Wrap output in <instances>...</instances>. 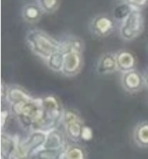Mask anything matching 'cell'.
Wrapping results in <instances>:
<instances>
[{"instance_id":"obj_7","label":"cell","mask_w":148,"mask_h":159,"mask_svg":"<svg viewBox=\"0 0 148 159\" xmlns=\"http://www.w3.org/2000/svg\"><path fill=\"white\" fill-rule=\"evenodd\" d=\"M83 67V55L82 52L71 51L65 54L62 74L65 77H75Z\"/></svg>"},{"instance_id":"obj_9","label":"cell","mask_w":148,"mask_h":159,"mask_svg":"<svg viewBox=\"0 0 148 159\" xmlns=\"http://www.w3.org/2000/svg\"><path fill=\"white\" fill-rule=\"evenodd\" d=\"M118 70L116 53L106 52L99 57L96 63V73L99 75H110Z\"/></svg>"},{"instance_id":"obj_24","label":"cell","mask_w":148,"mask_h":159,"mask_svg":"<svg viewBox=\"0 0 148 159\" xmlns=\"http://www.w3.org/2000/svg\"><path fill=\"white\" fill-rule=\"evenodd\" d=\"M10 115H12L10 112L9 109H3L1 111V126H2V131H4L5 126H6V122L9 120Z\"/></svg>"},{"instance_id":"obj_23","label":"cell","mask_w":148,"mask_h":159,"mask_svg":"<svg viewBox=\"0 0 148 159\" xmlns=\"http://www.w3.org/2000/svg\"><path fill=\"white\" fill-rule=\"evenodd\" d=\"M136 9H143L148 5V0H123Z\"/></svg>"},{"instance_id":"obj_15","label":"cell","mask_w":148,"mask_h":159,"mask_svg":"<svg viewBox=\"0 0 148 159\" xmlns=\"http://www.w3.org/2000/svg\"><path fill=\"white\" fill-rule=\"evenodd\" d=\"M32 97L30 93L24 88L17 85H10L8 87V93H7V100L6 103L10 105L12 103L19 102V101H24V100H32Z\"/></svg>"},{"instance_id":"obj_22","label":"cell","mask_w":148,"mask_h":159,"mask_svg":"<svg viewBox=\"0 0 148 159\" xmlns=\"http://www.w3.org/2000/svg\"><path fill=\"white\" fill-rule=\"evenodd\" d=\"M93 138V131L90 126L84 125L83 128H82V132H81V140L84 141V142H89L91 141Z\"/></svg>"},{"instance_id":"obj_5","label":"cell","mask_w":148,"mask_h":159,"mask_svg":"<svg viewBox=\"0 0 148 159\" xmlns=\"http://www.w3.org/2000/svg\"><path fill=\"white\" fill-rule=\"evenodd\" d=\"M47 139V132L40 129H31V133L21 139V145L26 149L28 158H34L36 153L44 148Z\"/></svg>"},{"instance_id":"obj_19","label":"cell","mask_w":148,"mask_h":159,"mask_svg":"<svg viewBox=\"0 0 148 159\" xmlns=\"http://www.w3.org/2000/svg\"><path fill=\"white\" fill-rule=\"evenodd\" d=\"M134 9H135L134 7L122 0V2L115 6V8L113 10L114 20L116 21H119V23H121V21L124 20Z\"/></svg>"},{"instance_id":"obj_2","label":"cell","mask_w":148,"mask_h":159,"mask_svg":"<svg viewBox=\"0 0 148 159\" xmlns=\"http://www.w3.org/2000/svg\"><path fill=\"white\" fill-rule=\"evenodd\" d=\"M144 14L142 9H134L133 11L122 20L119 26V36L126 42L134 41L144 30Z\"/></svg>"},{"instance_id":"obj_8","label":"cell","mask_w":148,"mask_h":159,"mask_svg":"<svg viewBox=\"0 0 148 159\" xmlns=\"http://www.w3.org/2000/svg\"><path fill=\"white\" fill-rule=\"evenodd\" d=\"M66 134L65 132L61 131V129L57 126L49 132H47V139L44 148H48V149L63 151L64 148L66 147Z\"/></svg>"},{"instance_id":"obj_4","label":"cell","mask_w":148,"mask_h":159,"mask_svg":"<svg viewBox=\"0 0 148 159\" xmlns=\"http://www.w3.org/2000/svg\"><path fill=\"white\" fill-rule=\"evenodd\" d=\"M41 103L46 116L59 125L62 120L64 107L58 97L55 95H46L41 98Z\"/></svg>"},{"instance_id":"obj_11","label":"cell","mask_w":148,"mask_h":159,"mask_svg":"<svg viewBox=\"0 0 148 159\" xmlns=\"http://www.w3.org/2000/svg\"><path fill=\"white\" fill-rule=\"evenodd\" d=\"M44 11L41 7L39 6L37 2H28L26 3L20 10V16L26 23L27 24H35L42 19Z\"/></svg>"},{"instance_id":"obj_13","label":"cell","mask_w":148,"mask_h":159,"mask_svg":"<svg viewBox=\"0 0 148 159\" xmlns=\"http://www.w3.org/2000/svg\"><path fill=\"white\" fill-rule=\"evenodd\" d=\"M20 139L17 136H12L10 134L1 133V158L2 159H10L13 154L14 150Z\"/></svg>"},{"instance_id":"obj_25","label":"cell","mask_w":148,"mask_h":159,"mask_svg":"<svg viewBox=\"0 0 148 159\" xmlns=\"http://www.w3.org/2000/svg\"><path fill=\"white\" fill-rule=\"evenodd\" d=\"M8 85H5L4 83H2L1 87V100L3 103H6L7 100V93H8Z\"/></svg>"},{"instance_id":"obj_10","label":"cell","mask_w":148,"mask_h":159,"mask_svg":"<svg viewBox=\"0 0 148 159\" xmlns=\"http://www.w3.org/2000/svg\"><path fill=\"white\" fill-rule=\"evenodd\" d=\"M115 53H116V59L119 71L125 73V71L135 70L137 66V59L132 52L125 49H121Z\"/></svg>"},{"instance_id":"obj_18","label":"cell","mask_w":148,"mask_h":159,"mask_svg":"<svg viewBox=\"0 0 148 159\" xmlns=\"http://www.w3.org/2000/svg\"><path fill=\"white\" fill-rule=\"evenodd\" d=\"M64 58H65V53L58 49L49 58H47L46 64L49 67V70H51L54 73H62V68L64 64Z\"/></svg>"},{"instance_id":"obj_12","label":"cell","mask_w":148,"mask_h":159,"mask_svg":"<svg viewBox=\"0 0 148 159\" xmlns=\"http://www.w3.org/2000/svg\"><path fill=\"white\" fill-rule=\"evenodd\" d=\"M59 49L65 54L71 51L83 53L84 42L81 38L76 37V36H64L59 40Z\"/></svg>"},{"instance_id":"obj_21","label":"cell","mask_w":148,"mask_h":159,"mask_svg":"<svg viewBox=\"0 0 148 159\" xmlns=\"http://www.w3.org/2000/svg\"><path fill=\"white\" fill-rule=\"evenodd\" d=\"M63 151H58V150H53V149H48V148H42L41 150L38 151L34 158H41V159H56L60 158L61 154Z\"/></svg>"},{"instance_id":"obj_14","label":"cell","mask_w":148,"mask_h":159,"mask_svg":"<svg viewBox=\"0 0 148 159\" xmlns=\"http://www.w3.org/2000/svg\"><path fill=\"white\" fill-rule=\"evenodd\" d=\"M62 125L64 126V132L66 134V137L68 139L74 143H77L81 140V132L82 128L84 125L82 118L65 122V124Z\"/></svg>"},{"instance_id":"obj_16","label":"cell","mask_w":148,"mask_h":159,"mask_svg":"<svg viewBox=\"0 0 148 159\" xmlns=\"http://www.w3.org/2000/svg\"><path fill=\"white\" fill-rule=\"evenodd\" d=\"M133 141L140 148H148V121L136 125L133 129Z\"/></svg>"},{"instance_id":"obj_3","label":"cell","mask_w":148,"mask_h":159,"mask_svg":"<svg viewBox=\"0 0 148 159\" xmlns=\"http://www.w3.org/2000/svg\"><path fill=\"white\" fill-rule=\"evenodd\" d=\"M115 21L114 17L106 13L96 14L89 23L90 32L97 38H106L114 32Z\"/></svg>"},{"instance_id":"obj_20","label":"cell","mask_w":148,"mask_h":159,"mask_svg":"<svg viewBox=\"0 0 148 159\" xmlns=\"http://www.w3.org/2000/svg\"><path fill=\"white\" fill-rule=\"evenodd\" d=\"M39 6L43 9L44 13H54L60 6V0H35Z\"/></svg>"},{"instance_id":"obj_17","label":"cell","mask_w":148,"mask_h":159,"mask_svg":"<svg viewBox=\"0 0 148 159\" xmlns=\"http://www.w3.org/2000/svg\"><path fill=\"white\" fill-rule=\"evenodd\" d=\"M86 157L87 152L85 148L79 144H67L60 156L63 159H84Z\"/></svg>"},{"instance_id":"obj_1","label":"cell","mask_w":148,"mask_h":159,"mask_svg":"<svg viewBox=\"0 0 148 159\" xmlns=\"http://www.w3.org/2000/svg\"><path fill=\"white\" fill-rule=\"evenodd\" d=\"M26 42L32 54L44 60L49 58L51 54L59 49V40L39 29L27 32Z\"/></svg>"},{"instance_id":"obj_6","label":"cell","mask_w":148,"mask_h":159,"mask_svg":"<svg viewBox=\"0 0 148 159\" xmlns=\"http://www.w3.org/2000/svg\"><path fill=\"white\" fill-rule=\"evenodd\" d=\"M121 85L123 89L128 93H137L145 87L144 75L135 70L122 73Z\"/></svg>"},{"instance_id":"obj_26","label":"cell","mask_w":148,"mask_h":159,"mask_svg":"<svg viewBox=\"0 0 148 159\" xmlns=\"http://www.w3.org/2000/svg\"><path fill=\"white\" fill-rule=\"evenodd\" d=\"M144 81H145V87L148 89V68L144 71Z\"/></svg>"}]
</instances>
